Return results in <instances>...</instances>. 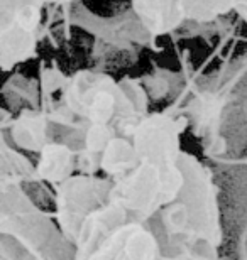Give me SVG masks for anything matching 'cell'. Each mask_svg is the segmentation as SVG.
Returning <instances> with one entry per match:
<instances>
[{"label": "cell", "mask_w": 247, "mask_h": 260, "mask_svg": "<svg viewBox=\"0 0 247 260\" xmlns=\"http://www.w3.org/2000/svg\"><path fill=\"white\" fill-rule=\"evenodd\" d=\"M185 123L173 113L149 112L132 134L138 164L112 181L108 200L132 223H148L173 203L185 184L181 135Z\"/></svg>", "instance_id": "obj_1"}, {"label": "cell", "mask_w": 247, "mask_h": 260, "mask_svg": "<svg viewBox=\"0 0 247 260\" xmlns=\"http://www.w3.org/2000/svg\"><path fill=\"white\" fill-rule=\"evenodd\" d=\"M181 166L185 171L183 189L148 225L159 240L161 253H220L224 232L213 176L202 160L186 150L181 155Z\"/></svg>", "instance_id": "obj_2"}, {"label": "cell", "mask_w": 247, "mask_h": 260, "mask_svg": "<svg viewBox=\"0 0 247 260\" xmlns=\"http://www.w3.org/2000/svg\"><path fill=\"white\" fill-rule=\"evenodd\" d=\"M2 260H73L56 218L39 210L15 178L2 181Z\"/></svg>", "instance_id": "obj_3"}, {"label": "cell", "mask_w": 247, "mask_h": 260, "mask_svg": "<svg viewBox=\"0 0 247 260\" xmlns=\"http://www.w3.org/2000/svg\"><path fill=\"white\" fill-rule=\"evenodd\" d=\"M73 0H0V66L7 73L38 54L43 10Z\"/></svg>", "instance_id": "obj_4"}, {"label": "cell", "mask_w": 247, "mask_h": 260, "mask_svg": "<svg viewBox=\"0 0 247 260\" xmlns=\"http://www.w3.org/2000/svg\"><path fill=\"white\" fill-rule=\"evenodd\" d=\"M130 4L152 41L180 29L188 20L210 22L230 12L247 10V0H130Z\"/></svg>", "instance_id": "obj_5"}, {"label": "cell", "mask_w": 247, "mask_h": 260, "mask_svg": "<svg viewBox=\"0 0 247 260\" xmlns=\"http://www.w3.org/2000/svg\"><path fill=\"white\" fill-rule=\"evenodd\" d=\"M112 181L95 174H73L54 186V218L63 235L73 245L78 228L100 205L108 200Z\"/></svg>", "instance_id": "obj_6"}, {"label": "cell", "mask_w": 247, "mask_h": 260, "mask_svg": "<svg viewBox=\"0 0 247 260\" xmlns=\"http://www.w3.org/2000/svg\"><path fill=\"white\" fill-rule=\"evenodd\" d=\"M73 260H161V245L149 225L129 223L115 228L90 252Z\"/></svg>", "instance_id": "obj_7"}, {"label": "cell", "mask_w": 247, "mask_h": 260, "mask_svg": "<svg viewBox=\"0 0 247 260\" xmlns=\"http://www.w3.org/2000/svg\"><path fill=\"white\" fill-rule=\"evenodd\" d=\"M78 155L76 150L65 142H49L39 152V162L36 166V174L41 181L58 186L76 174Z\"/></svg>", "instance_id": "obj_8"}, {"label": "cell", "mask_w": 247, "mask_h": 260, "mask_svg": "<svg viewBox=\"0 0 247 260\" xmlns=\"http://www.w3.org/2000/svg\"><path fill=\"white\" fill-rule=\"evenodd\" d=\"M135 164H138V155H135L132 139L117 135L107 144L100 155L98 171H102L105 178L115 181L127 174Z\"/></svg>", "instance_id": "obj_9"}, {"label": "cell", "mask_w": 247, "mask_h": 260, "mask_svg": "<svg viewBox=\"0 0 247 260\" xmlns=\"http://www.w3.org/2000/svg\"><path fill=\"white\" fill-rule=\"evenodd\" d=\"M239 15H240V17L244 19V22H247V10H242V12H240Z\"/></svg>", "instance_id": "obj_10"}]
</instances>
